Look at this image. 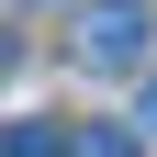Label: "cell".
Here are the masks:
<instances>
[{
    "label": "cell",
    "mask_w": 157,
    "mask_h": 157,
    "mask_svg": "<svg viewBox=\"0 0 157 157\" xmlns=\"http://www.w3.org/2000/svg\"><path fill=\"white\" fill-rule=\"evenodd\" d=\"M0 157H78V135L56 112H23V124H0Z\"/></svg>",
    "instance_id": "obj_2"
},
{
    "label": "cell",
    "mask_w": 157,
    "mask_h": 157,
    "mask_svg": "<svg viewBox=\"0 0 157 157\" xmlns=\"http://www.w3.org/2000/svg\"><path fill=\"white\" fill-rule=\"evenodd\" d=\"M78 157H146V146H135V124H78Z\"/></svg>",
    "instance_id": "obj_3"
},
{
    "label": "cell",
    "mask_w": 157,
    "mask_h": 157,
    "mask_svg": "<svg viewBox=\"0 0 157 157\" xmlns=\"http://www.w3.org/2000/svg\"><path fill=\"white\" fill-rule=\"evenodd\" d=\"M135 135H157V78H146V112H135Z\"/></svg>",
    "instance_id": "obj_4"
},
{
    "label": "cell",
    "mask_w": 157,
    "mask_h": 157,
    "mask_svg": "<svg viewBox=\"0 0 157 157\" xmlns=\"http://www.w3.org/2000/svg\"><path fill=\"white\" fill-rule=\"evenodd\" d=\"M0 67H11V34H0Z\"/></svg>",
    "instance_id": "obj_5"
},
{
    "label": "cell",
    "mask_w": 157,
    "mask_h": 157,
    "mask_svg": "<svg viewBox=\"0 0 157 157\" xmlns=\"http://www.w3.org/2000/svg\"><path fill=\"white\" fill-rule=\"evenodd\" d=\"M146 45H157L146 0H90V11H78V67H90V78H135Z\"/></svg>",
    "instance_id": "obj_1"
}]
</instances>
